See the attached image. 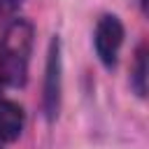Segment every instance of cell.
Segmentation results:
<instances>
[{"instance_id":"6da1fadb","label":"cell","mask_w":149,"mask_h":149,"mask_svg":"<svg viewBox=\"0 0 149 149\" xmlns=\"http://www.w3.org/2000/svg\"><path fill=\"white\" fill-rule=\"evenodd\" d=\"M33 47V26L23 19L14 21L0 42V81L21 86L26 81L28 56Z\"/></svg>"},{"instance_id":"7a4b0ae2","label":"cell","mask_w":149,"mask_h":149,"mask_svg":"<svg viewBox=\"0 0 149 149\" xmlns=\"http://www.w3.org/2000/svg\"><path fill=\"white\" fill-rule=\"evenodd\" d=\"M63 79V63H61V40L51 37L47 51V68H44V91H42V107L44 116L54 121L61 109V84Z\"/></svg>"},{"instance_id":"3957f363","label":"cell","mask_w":149,"mask_h":149,"mask_svg":"<svg viewBox=\"0 0 149 149\" xmlns=\"http://www.w3.org/2000/svg\"><path fill=\"white\" fill-rule=\"evenodd\" d=\"M93 42H95V54L102 61V65L112 68L116 63L119 49L123 44V23L119 21V16H114V14L100 16L98 26H95Z\"/></svg>"},{"instance_id":"277c9868","label":"cell","mask_w":149,"mask_h":149,"mask_svg":"<svg viewBox=\"0 0 149 149\" xmlns=\"http://www.w3.org/2000/svg\"><path fill=\"white\" fill-rule=\"evenodd\" d=\"M23 130V109L12 100H0V142L19 140Z\"/></svg>"},{"instance_id":"5b68a950","label":"cell","mask_w":149,"mask_h":149,"mask_svg":"<svg viewBox=\"0 0 149 149\" xmlns=\"http://www.w3.org/2000/svg\"><path fill=\"white\" fill-rule=\"evenodd\" d=\"M147 70H149L147 68V49L140 47L135 54V65H133V77H130V84L140 98H147Z\"/></svg>"},{"instance_id":"8992f818","label":"cell","mask_w":149,"mask_h":149,"mask_svg":"<svg viewBox=\"0 0 149 149\" xmlns=\"http://www.w3.org/2000/svg\"><path fill=\"white\" fill-rule=\"evenodd\" d=\"M137 2H140V9H142V12H147V0H137Z\"/></svg>"}]
</instances>
